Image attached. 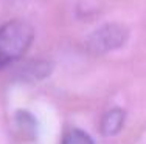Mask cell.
<instances>
[{"label":"cell","mask_w":146,"mask_h":144,"mask_svg":"<svg viewBox=\"0 0 146 144\" xmlns=\"http://www.w3.org/2000/svg\"><path fill=\"white\" fill-rule=\"evenodd\" d=\"M34 39V30L23 20H11L0 26V68L19 60Z\"/></svg>","instance_id":"6da1fadb"},{"label":"cell","mask_w":146,"mask_h":144,"mask_svg":"<svg viewBox=\"0 0 146 144\" xmlns=\"http://www.w3.org/2000/svg\"><path fill=\"white\" fill-rule=\"evenodd\" d=\"M127 40V31L117 23H107L98 28L87 39V48L95 54H104L107 51L123 47Z\"/></svg>","instance_id":"7a4b0ae2"},{"label":"cell","mask_w":146,"mask_h":144,"mask_svg":"<svg viewBox=\"0 0 146 144\" xmlns=\"http://www.w3.org/2000/svg\"><path fill=\"white\" fill-rule=\"evenodd\" d=\"M124 119H126V113L123 108H110L106 112V115L101 119V132L104 136H113L123 129Z\"/></svg>","instance_id":"3957f363"},{"label":"cell","mask_w":146,"mask_h":144,"mask_svg":"<svg viewBox=\"0 0 146 144\" xmlns=\"http://www.w3.org/2000/svg\"><path fill=\"white\" fill-rule=\"evenodd\" d=\"M16 124L17 127L23 132V135L25 136H30V138H33L34 133H36V119H34V116L31 115L30 112H25V110H19L16 115Z\"/></svg>","instance_id":"277c9868"},{"label":"cell","mask_w":146,"mask_h":144,"mask_svg":"<svg viewBox=\"0 0 146 144\" xmlns=\"http://www.w3.org/2000/svg\"><path fill=\"white\" fill-rule=\"evenodd\" d=\"M62 144H95V143L86 132H82L79 129H73L64 135Z\"/></svg>","instance_id":"5b68a950"}]
</instances>
